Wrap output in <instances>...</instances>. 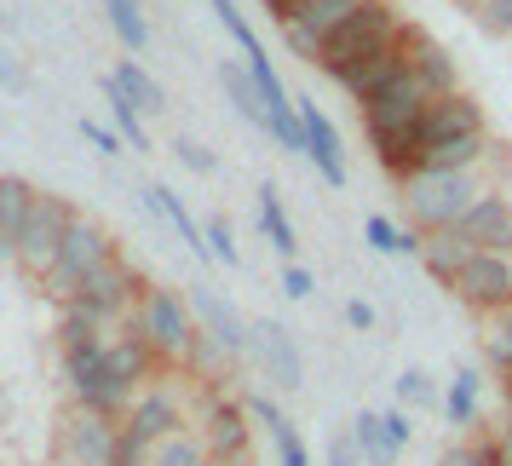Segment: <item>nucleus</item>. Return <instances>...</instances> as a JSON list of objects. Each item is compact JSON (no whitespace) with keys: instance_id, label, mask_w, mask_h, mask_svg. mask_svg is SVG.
<instances>
[{"instance_id":"nucleus-1","label":"nucleus","mask_w":512,"mask_h":466,"mask_svg":"<svg viewBox=\"0 0 512 466\" xmlns=\"http://www.w3.org/2000/svg\"><path fill=\"white\" fill-rule=\"evenodd\" d=\"M426 110H432V93H426L409 70L397 75L380 98L363 104L369 144H374V156H380V167H386L392 179H409L420 167V121H426Z\"/></svg>"},{"instance_id":"nucleus-2","label":"nucleus","mask_w":512,"mask_h":466,"mask_svg":"<svg viewBox=\"0 0 512 466\" xmlns=\"http://www.w3.org/2000/svg\"><path fill=\"white\" fill-rule=\"evenodd\" d=\"M397 185H403V208H409L415 231H455L472 213V202L484 196L478 167H415Z\"/></svg>"},{"instance_id":"nucleus-3","label":"nucleus","mask_w":512,"mask_h":466,"mask_svg":"<svg viewBox=\"0 0 512 466\" xmlns=\"http://www.w3.org/2000/svg\"><path fill=\"white\" fill-rule=\"evenodd\" d=\"M403 29H409V24L397 18L392 0H363L346 24L323 41V64H317V70H328L334 81H346L357 64H369V58H380L386 47H397V41H403Z\"/></svg>"},{"instance_id":"nucleus-4","label":"nucleus","mask_w":512,"mask_h":466,"mask_svg":"<svg viewBox=\"0 0 512 466\" xmlns=\"http://www.w3.org/2000/svg\"><path fill=\"white\" fill-rule=\"evenodd\" d=\"M133 328H139L144 346L156 351V363H185L190 346H196V334H202V328H196L190 300H179L173 288H144Z\"/></svg>"},{"instance_id":"nucleus-5","label":"nucleus","mask_w":512,"mask_h":466,"mask_svg":"<svg viewBox=\"0 0 512 466\" xmlns=\"http://www.w3.org/2000/svg\"><path fill=\"white\" fill-rule=\"evenodd\" d=\"M104 259H116V242H110V231H104L98 219L81 213V219L70 225V236H64V248H58V265H52L47 282H41V288L52 294V305H70Z\"/></svg>"},{"instance_id":"nucleus-6","label":"nucleus","mask_w":512,"mask_h":466,"mask_svg":"<svg viewBox=\"0 0 512 466\" xmlns=\"http://www.w3.org/2000/svg\"><path fill=\"white\" fill-rule=\"evenodd\" d=\"M81 219V213L64 202V196H35V208H29V225L24 236H18V265H24L35 282H47V271L58 265V248H64V236H70V225Z\"/></svg>"},{"instance_id":"nucleus-7","label":"nucleus","mask_w":512,"mask_h":466,"mask_svg":"<svg viewBox=\"0 0 512 466\" xmlns=\"http://www.w3.org/2000/svg\"><path fill=\"white\" fill-rule=\"evenodd\" d=\"M121 455V420L98 415V409H70L58 426V461L64 466H116Z\"/></svg>"},{"instance_id":"nucleus-8","label":"nucleus","mask_w":512,"mask_h":466,"mask_svg":"<svg viewBox=\"0 0 512 466\" xmlns=\"http://www.w3.org/2000/svg\"><path fill=\"white\" fill-rule=\"evenodd\" d=\"M121 432L144 449H156V443L179 438L185 432V392H173V386H144L133 397V409L121 415Z\"/></svg>"},{"instance_id":"nucleus-9","label":"nucleus","mask_w":512,"mask_h":466,"mask_svg":"<svg viewBox=\"0 0 512 466\" xmlns=\"http://www.w3.org/2000/svg\"><path fill=\"white\" fill-rule=\"evenodd\" d=\"M202 438H208V455H213V466L254 461V415H248V403H231V397L208 392V415H202Z\"/></svg>"},{"instance_id":"nucleus-10","label":"nucleus","mask_w":512,"mask_h":466,"mask_svg":"<svg viewBox=\"0 0 512 466\" xmlns=\"http://www.w3.org/2000/svg\"><path fill=\"white\" fill-rule=\"evenodd\" d=\"M449 288H455L472 311L495 317L501 305H512V254H489V248H478V254L461 265V277L449 282Z\"/></svg>"},{"instance_id":"nucleus-11","label":"nucleus","mask_w":512,"mask_h":466,"mask_svg":"<svg viewBox=\"0 0 512 466\" xmlns=\"http://www.w3.org/2000/svg\"><path fill=\"white\" fill-rule=\"evenodd\" d=\"M185 300H190V311H196V323H202V334H208L213 346H225L231 357H242V351L254 346V328L242 323V317H236V305L219 300L208 282H190Z\"/></svg>"},{"instance_id":"nucleus-12","label":"nucleus","mask_w":512,"mask_h":466,"mask_svg":"<svg viewBox=\"0 0 512 466\" xmlns=\"http://www.w3.org/2000/svg\"><path fill=\"white\" fill-rule=\"evenodd\" d=\"M133 294H139V277H133V265L116 254V259H104L93 277H87V288H81L75 300L87 305V311H98L104 323H116V317L133 311Z\"/></svg>"},{"instance_id":"nucleus-13","label":"nucleus","mask_w":512,"mask_h":466,"mask_svg":"<svg viewBox=\"0 0 512 466\" xmlns=\"http://www.w3.org/2000/svg\"><path fill=\"white\" fill-rule=\"evenodd\" d=\"M455 231H461L472 248H489V254H512V196H501V190H484V196L472 202V213H466Z\"/></svg>"},{"instance_id":"nucleus-14","label":"nucleus","mask_w":512,"mask_h":466,"mask_svg":"<svg viewBox=\"0 0 512 466\" xmlns=\"http://www.w3.org/2000/svg\"><path fill=\"white\" fill-rule=\"evenodd\" d=\"M403 58H409V75H415L432 98L461 93V87H455V58H449V47H438L426 29L409 24V35H403Z\"/></svg>"},{"instance_id":"nucleus-15","label":"nucleus","mask_w":512,"mask_h":466,"mask_svg":"<svg viewBox=\"0 0 512 466\" xmlns=\"http://www.w3.org/2000/svg\"><path fill=\"white\" fill-rule=\"evenodd\" d=\"M466 133H489V127H484V110H478L466 93L432 98V110H426V121H420V150L449 144V139H466Z\"/></svg>"},{"instance_id":"nucleus-16","label":"nucleus","mask_w":512,"mask_h":466,"mask_svg":"<svg viewBox=\"0 0 512 466\" xmlns=\"http://www.w3.org/2000/svg\"><path fill=\"white\" fill-rule=\"evenodd\" d=\"M300 121H305V156L317 162L323 185H346V150H340L334 121L317 110V98H300Z\"/></svg>"},{"instance_id":"nucleus-17","label":"nucleus","mask_w":512,"mask_h":466,"mask_svg":"<svg viewBox=\"0 0 512 466\" xmlns=\"http://www.w3.org/2000/svg\"><path fill=\"white\" fill-rule=\"evenodd\" d=\"M254 351H259V363H265V374L277 380V386H305V357L300 346H294V334L282 323H254Z\"/></svg>"},{"instance_id":"nucleus-18","label":"nucleus","mask_w":512,"mask_h":466,"mask_svg":"<svg viewBox=\"0 0 512 466\" xmlns=\"http://www.w3.org/2000/svg\"><path fill=\"white\" fill-rule=\"evenodd\" d=\"M248 415H254V426H265V432H271L277 466H311V455H305L300 432H294V420L282 415V403H271V397L259 392V397H248Z\"/></svg>"},{"instance_id":"nucleus-19","label":"nucleus","mask_w":512,"mask_h":466,"mask_svg":"<svg viewBox=\"0 0 512 466\" xmlns=\"http://www.w3.org/2000/svg\"><path fill=\"white\" fill-rule=\"evenodd\" d=\"M403 35H409V29H403ZM403 70H409V58H403V41H397V47H386L380 58L357 64V70H351L346 81H340V87H346V93L357 98V104H369V98H380V93H386V87H392V81H397Z\"/></svg>"},{"instance_id":"nucleus-20","label":"nucleus","mask_w":512,"mask_h":466,"mask_svg":"<svg viewBox=\"0 0 512 466\" xmlns=\"http://www.w3.org/2000/svg\"><path fill=\"white\" fill-rule=\"evenodd\" d=\"M150 369H156V351L139 340V328H127L121 340H110V374H116V380H121L133 397L150 386Z\"/></svg>"},{"instance_id":"nucleus-21","label":"nucleus","mask_w":512,"mask_h":466,"mask_svg":"<svg viewBox=\"0 0 512 466\" xmlns=\"http://www.w3.org/2000/svg\"><path fill=\"white\" fill-rule=\"evenodd\" d=\"M35 196H41V190L29 185V179H18V173H0V242H6L12 254H18V236H24V225H29Z\"/></svg>"},{"instance_id":"nucleus-22","label":"nucleus","mask_w":512,"mask_h":466,"mask_svg":"<svg viewBox=\"0 0 512 466\" xmlns=\"http://www.w3.org/2000/svg\"><path fill=\"white\" fill-rule=\"evenodd\" d=\"M472 254H478V248H472V242H466L461 231H426L420 265H426V271H432L438 282H455V277H461V265H466Z\"/></svg>"},{"instance_id":"nucleus-23","label":"nucleus","mask_w":512,"mask_h":466,"mask_svg":"<svg viewBox=\"0 0 512 466\" xmlns=\"http://www.w3.org/2000/svg\"><path fill=\"white\" fill-rule=\"evenodd\" d=\"M219 81H225V98L236 104V116L254 121V127H271V110H265V98H259L248 64H231V58H225V64H219Z\"/></svg>"},{"instance_id":"nucleus-24","label":"nucleus","mask_w":512,"mask_h":466,"mask_svg":"<svg viewBox=\"0 0 512 466\" xmlns=\"http://www.w3.org/2000/svg\"><path fill=\"white\" fill-rule=\"evenodd\" d=\"M104 104H110V127H116L121 139L133 144V150H150V133H144V110L133 104V98L121 93L116 75H104Z\"/></svg>"},{"instance_id":"nucleus-25","label":"nucleus","mask_w":512,"mask_h":466,"mask_svg":"<svg viewBox=\"0 0 512 466\" xmlns=\"http://www.w3.org/2000/svg\"><path fill=\"white\" fill-rule=\"evenodd\" d=\"M144 202H150V208L162 213V219H167V225H173V231H179V242H185L190 254H208V236H202V225L190 219V208H185V202H179V196H173V190L150 185V190H144Z\"/></svg>"},{"instance_id":"nucleus-26","label":"nucleus","mask_w":512,"mask_h":466,"mask_svg":"<svg viewBox=\"0 0 512 466\" xmlns=\"http://www.w3.org/2000/svg\"><path fill=\"white\" fill-rule=\"evenodd\" d=\"M351 438H357V449H363L369 466H397V455H403L392 443V432H386V420L374 415V409H363V415L351 420Z\"/></svg>"},{"instance_id":"nucleus-27","label":"nucleus","mask_w":512,"mask_h":466,"mask_svg":"<svg viewBox=\"0 0 512 466\" xmlns=\"http://www.w3.org/2000/svg\"><path fill=\"white\" fill-rule=\"evenodd\" d=\"M116 81H121V93L133 98V104H139L144 116H156V110H167L162 81H156V75L144 70L139 58H121V64H116Z\"/></svg>"},{"instance_id":"nucleus-28","label":"nucleus","mask_w":512,"mask_h":466,"mask_svg":"<svg viewBox=\"0 0 512 466\" xmlns=\"http://www.w3.org/2000/svg\"><path fill=\"white\" fill-rule=\"evenodd\" d=\"M363 236H369V248H380V254H403V259H420V248H426V231H397L386 213H374V219H363Z\"/></svg>"},{"instance_id":"nucleus-29","label":"nucleus","mask_w":512,"mask_h":466,"mask_svg":"<svg viewBox=\"0 0 512 466\" xmlns=\"http://www.w3.org/2000/svg\"><path fill=\"white\" fill-rule=\"evenodd\" d=\"M259 225H265V236H271V248H277L282 259L300 254V236H294V219H288V208H282V196L271 185L259 190Z\"/></svg>"},{"instance_id":"nucleus-30","label":"nucleus","mask_w":512,"mask_h":466,"mask_svg":"<svg viewBox=\"0 0 512 466\" xmlns=\"http://www.w3.org/2000/svg\"><path fill=\"white\" fill-rule=\"evenodd\" d=\"M93 340H104V317H98V311H87L81 300L58 305V351L93 346Z\"/></svg>"},{"instance_id":"nucleus-31","label":"nucleus","mask_w":512,"mask_h":466,"mask_svg":"<svg viewBox=\"0 0 512 466\" xmlns=\"http://www.w3.org/2000/svg\"><path fill=\"white\" fill-rule=\"evenodd\" d=\"M478 392H484V374H478V369L455 374V386H449V397H443L449 426H472V420H478Z\"/></svg>"},{"instance_id":"nucleus-32","label":"nucleus","mask_w":512,"mask_h":466,"mask_svg":"<svg viewBox=\"0 0 512 466\" xmlns=\"http://www.w3.org/2000/svg\"><path fill=\"white\" fill-rule=\"evenodd\" d=\"M104 12H110V29L121 35V47H127V52L150 47V24H144L139 0H104Z\"/></svg>"},{"instance_id":"nucleus-33","label":"nucleus","mask_w":512,"mask_h":466,"mask_svg":"<svg viewBox=\"0 0 512 466\" xmlns=\"http://www.w3.org/2000/svg\"><path fill=\"white\" fill-rule=\"evenodd\" d=\"M150 466H213L208 438H202V432H179V438L156 443V455H150Z\"/></svg>"},{"instance_id":"nucleus-34","label":"nucleus","mask_w":512,"mask_h":466,"mask_svg":"<svg viewBox=\"0 0 512 466\" xmlns=\"http://www.w3.org/2000/svg\"><path fill=\"white\" fill-rule=\"evenodd\" d=\"M213 12H219V24L231 29V41L236 47H242V58H248V64H254V58H265V47H259V35L254 29H248V18H242V12H236L231 0H208Z\"/></svg>"},{"instance_id":"nucleus-35","label":"nucleus","mask_w":512,"mask_h":466,"mask_svg":"<svg viewBox=\"0 0 512 466\" xmlns=\"http://www.w3.org/2000/svg\"><path fill=\"white\" fill-rule=\"evenodd\" d=\"M484 346H489V363L507 374L512 369V305H501V311L489 317V340Z\"/></svg>"},{"instance_id":"nucleus-36","label":"nucleus","mask_w":512,"mask_h":466,"mask_svg":"<svg viewBox=\"0 0 512 466\" xmlns=\"http://www.w3.org/2000/svg\"><path fill=\"white\" fill-rule=\"evenodd\" d=\"M225 357H231L225 346H213L208 334H196V346H190V357H185V363H190V369H196V374H202V380L213 386V374H219V363H225Z\"/></svg>"},{"instance_id":"nucleus-37","label":"nucleus","mask_w":512,"mask_h":466,"mask_svg":"<svg viewBox=\"0 0 512 466\" xmlns=\"http://www.w3.org/2000/svg\"><path fill=\"white\" fill-rule=\"evenodd\" d=\"M397 403H403V409H426V403H432V380L420 369H403L397 374Z\"/></svg>"},{"instance_id":"nucleus-38","label":"nucleus","mask_w":512,"mask_h":466,"mask_svg":"<svg viewBox=\"0 0 512 466\" xmlns=\"http://www.w3.org/2000/svg\"><path fill=\"white\" fill-rule=\"evenodd\" d=\"M202 236H208V259H219V265H236V236L225 219H208L202 225Z\"/></svg>"},{"instance_id":"nucleus-39","label":"nucleus","mask_w":512,"mask_h":466,"mask_svg":"<svg viewBox=\"0 0 512 466\" xmlns=\"http://www.w3.org/2000/svg\"><path fill=\"white\" fill-rule=\"evenodd\" d=\"M81 133H87V144H93L98 156H121V150H127V139H121L116 127H104V121H87V116H81Z\"/></svg>"},{"instance_id":"nucleus-40","label":"nucleus","mask_w":512,"mask_h":466,"mask_svg":"<svg viewBox=\"0 0 512 466\" xmlns=\"http://www.w3.org/2000/svg\"><path fill=\"white\" fill-rule=\"evenodd\" d=\"M438 466H495V455H489V443H455V449H443Z\"/></svg>"},{"instance_id":"nucleus-41","label":"nucleus","mask_w":512,"mask_h":466,"mask_svg":"<svg viewBox=\"0 0 512 466\" xmlns=\"http://www.w3.org/2000/svg\"><path fill=\"white\" fill-rule=\"evenodd\" d=\"M472 18H478L489 35H512V0H489V6H478V12H472Z\"/></svg>"},{"instance_id":"nucleus-42","label":"nucleus","mask_w":512,"mask_h":466,"mask_svg":"<svg viewBox=\"0 0 512 466\" xmlns=\"http://www.w3.org/2000/svg\"><path fill=\"white\" fill-rule=\"evenodd\" d=\"M311 288H317V277H311L305 265H288V271H282V294H288V300H311Z\"/></svg>"},{"instance_id":"nucleus-43","label":"nucleus","mask_w":512,"mask_h":466,"mask_svg":"<svg viewBox=\"0 0 512 466\" xmlns=\"http://www.w3.org/2000/svg\"><path fill=\"white\" fill-rule=\"evenodd\" d=\"M386 432H392V443L397 449H409V438H415V420H409V409H403V403H397V409H386Z\"/></svg>"},{"instance_id":"nucleus-44","label":"nucleus","mask_w":512,"mask_h":466,"mask_svg":"<svg viewBox=\"0 0 512 466\" xmlns=\"http://www.w3.org/2000/svg\"><path fill=\"white\" fill-rule=\"evenodd\" d=\"M173 156H179L190 173H213V156H208V150H202L196 139H179V144H173Z\"/></svg>"},{"instance_id":"nucleus-45","label":"nucleus","mask_w":512,"mask_h":466,"mask_svg":"<svg viewBox=\"0 0 512 466\" xmlns=\"http://www.w3.org/2000/svg\"><path fill=\"white\" fill-rule=\"evenodd\" d=\"M328 466H369V461H363L357 438L346 432V438H334V443H328Z\"/></svg>"},{"instance_id":"nucleus-46","label":"nucleus","mask_w":512,"mask_h":466,"mask_svg":"<svg viewBox=\"0 0 512 466\" xmlns=\"http://www.w3.org/2000/svg\"><path fill=\"white\" fill-rule=\"evenodd\" d=\"M0 87H6V93H29V75L12 64V52L6 47H0Z\"/></svg>"},{"instance_id":"nucleus-47","label":"nucleus","mask_w":512,"mask_h":466,"mask_svg":"<svg viewBox=\"0 0 512 466\" xmlns=\"http://www.w3.org/2000/svg\"><path fill=\"white\" fill-rule=\"evenodd\" d=\"M346 323L357 328V334H369L374 328V305L369 300H346Z\"/></svg>"},{"instance_id":"nucleus-48","label":"nucleus","mask_w":512,"mask_h":466,"mask_svg":"<svg viewBox=\"0 0 512 466\" xmlns=\"http://www.w3.org/2000/svg\"><path fill=\"white\" fill-rule=\"evenodd\" d=\"M489 443V455H495V466H512V426H501L495 438H484Z\"/></svg>"},{"instance_id":"nucleus-49","label":"nucleus","mask_w":512,"mask_h":466,"mask_svg":"<svg viewBox=\"0 0 512 466\" xmlns=\"http://www.w3.org/2000/svg\"><path fill=\"white\" fill-rule=\"evenodd\" d=\"M259 6H265L277 24H288V18H294V0H259Z\"/></svg>"},{"instance_id":"nucleus-50","label":"nucleus","mask_w":512,"mask_h":466,"mask_svg":"<svg viewBox=\"0 0 512 466\" xmlns=\"http://www.w3.org/2000/svg\"><path fill=\"white\" fill-rule=\"evenodd\" d=\"M311 6H334V0H294V12H311ZM346 6H363V0H346Z\"/></svg>"},{"instance_id":"nucleus-51","label":"nucleus","mask_w":512,"mask_h":466,"mask_svg":"<svg viewBox=\"0 0 512 466\" xmlns=\"http://www.w3.org/2000/svg\"><path fill=\"white\" fill-rule=\"evenodd\" d=\"M501 386H507V403H512V369H507V374H501Z\"/></svg>"},{"instance_id":"nucleus-52","label":"nucleus","mask_w":512,"mask_h":466,"mask_svg":"<svg viewBox=\"0 0 512 466\" xmlns=\"http://www.w3.org/2000/svg\"><path fill=\"white\" fill-rule=\"evenodd\" d=\"M461 6H466V12H478V6H489V0H461Z\"/></svg>"},{"instance_id":"nucleus-53","label":"nucleus","mask_w":512,"mask_h":466,"mask_svg":"<svg viewBox=\"0 0 512 466\" xmlns=\"http://www.w3.org/2000/svg\"><path fill=\"white\" fill-rule=\"evenodd\" d=\"M0 24H6V12H0Z\"/></svg>"}]
</instances>
